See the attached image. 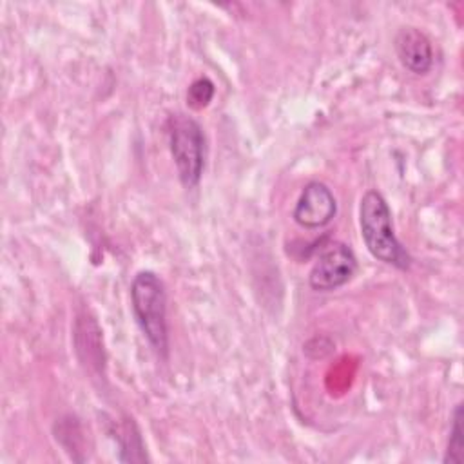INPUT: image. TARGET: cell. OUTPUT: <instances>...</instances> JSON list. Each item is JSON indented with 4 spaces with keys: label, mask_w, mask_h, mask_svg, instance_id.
Segmentation results:
<instances>
[{
    "label": "cell",
    "mask_w": 464,
    "mask_h": 464,
    "mask_svg": "<svg viewBox=\"0 0 464 464\" xmlns=\"http://www.w3.org/2000/svg\"><path fill=\"white\" fill-rule=\"evenodd\" d=\"M359 227L362 241L375 259L399 270L410 268L411 257L393 232L392 210L384 196L375 188L366 190L361 198Z\"/></svg>",
    "instance_id": "6da1fadb"
},
{
    "label": "cell",
    "mask_w": 464,
    "mask_h": 464,
    "mask_svg": "<svg viewBox=\"0 0 464 464\" xmlns=\"http://www.w3.org/2000/svg\"><path fill=\"white\" fill-rule=\"evenodd\" d=\"M130 303L136 323L152 346V350L167 359L169 355V326H167V294L163 281L150 270H141L130 283Z\"/></svg>",
    "instance_id": "7a4b0ae2"
},
{
    "label": "cell",
    "mask_w": 464,
    "mask_h": 464,
    "mask_svg": "<svg viewBox=\"0 0 464 464\" xmlns=\"http://www.w3.org/2000/svg\"><path fill=\"white\" fill-rule=\"evenodd\" d=\"M167 130L169 149L176 165L178 178L183 187L194 188L199 183L205 169V132L194 118L183 112H176L169 118Z\"/></svg>",
    "instance_id": "3957f363"
},
{
    "label": "cell",
    "mask_w": 464,
    "mask_h": 464,
    "mask_svg": "<svg viewBox=\"0 0 464 464\" xmlns=\"http://www.w3.org/2000/svg\"><path fill=\"white\" fill-rule=\"evenodd\" d=\"M357 272V257L353 250L341 243H328L317 256L308 283L317 292H332L344 286Z\"/></svg>",
    "instance_id": "277c9868"
},
{
    "label": "cell",
    "mask_w": 464,
    "mask_h": 464,
    "mask_svg": "<svg viewBox=\"0 0 464 464\" xmlns=\"http://www.w3.org/2000/svg\"><path fill=\"white\" fill-rule=\"evenodd\" d=\"M337 214V199L332 188L323 181H310L303 187L292 218L294 221L308 230L326 227Z\"/></svg>",
    "instance_id": "5b68a950"
},
{
    "label": "cell",
    "mask_w": 464,
    "mask_h": 464,
    "mask_svg": "<svg viewBox=\"0 0 464 464\" xmlns=\"http://www.w3.org/2000/svg\"><path fill=\"white\" fill-rule=\"evenodd\" d=\"M395 53L404 69L413 74H426L433 65L431 40L424 31L413 25L401 27L393 40Z\"/></svg>",
    "instance_id": "8992f818"
},
{
    "label": "cell",
    "mask_w": 464,
    "mask_h": 464,
    "mask_svg": "<svg viewBox=\"0 0 464 464\" xmlns=\"http://www.w3.org/2000/svg\"><path fill=\"white\" fill-rule=\"evenodd\" d=\"M462 402H459L451 415V426H450V437L448 446L444 453L446 464H462L464 462V428H462Z\"/></svg>",
    "instance_id": "52a82bcc"
},
{
    "label": "cell",
    "mask_w": 464,
    "mask_h": 464,
    "mask_svg": "<svg viewBox=\"0 0 464 464\" xmlns=\"http://www.w3.org/2000/svg\"><path fill=\"white\" fill-rule=\"evenodd\" d=\"M118 433H120L118 440H120V446H121V455L127 451V455L123 457V462H141V460H147V455L143 453V442H141L140 431L134 426V422L125 420Z\"/></svg>",
    "instance_id": "ba28073f"
},
{
    "label": "cell",
    "mask_w": 464,
    "mask_h": 464,
    "mask_svg": "<svg viewBox=\"0 0 464 464\" xmlns=\"http://www.w3.org/2000/svg\"><path fill=\"white\" fill-rule=\"evenodd\" d=\"M214 91H216L214 83L208 78H198L196 82L190 83V87L187 91V103L192 109H203L210 103Z\"/></svg>",
    "instance_id": "9c48e42d"
}]
</instances>
